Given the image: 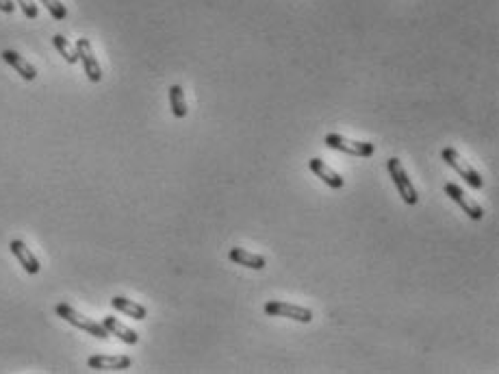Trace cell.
I'll list each match as a JSON object with an SVG mask.
<instances>
[{
  "instance_id": "obj_2",
  "label": "cell",
  "mask_w": 499,
  "mask_h": 374,
  "mask_svg": "<svg viewBox=\"0 0 499 374\" xmlns=\"http://www.w3.org/2000/svg\"><path fill=\"white\" fill-rule=\"evenodd\" d=\"M387 168H389V172H391V178H393V183H395L402 200H404L406 205H411V207L417 205V203H419V196H417V191H415V187H413V183H411V178H408V174H406V170H404V166H402V161H400L398 157H391V159L387 161Z\"/></svg>"
},
{
  "instance_id": "obj_10",
  "label": "cell",
  "mask_w": 499,
  "mask_h": 374,
  "mask_svg": "<svg viewBox=\"0 0 499 374\" xmlns=\"http://www.w3.org/2000/svg\"><path fill=\"white\" fill-rule=\"evenodd\" d=\"M3 59L5 62L16 70L20 77L24 79V81H35L37 79V70H35V66L33 64H28L24 57H20L16 50H3Z\"/></svg>"
},
{
  "instance_id": "obj_17",
  "label": "cell",
  "mask_w": 499,
  "mask_h": 374,
  "mask_svg": "<svg viewBox=\"0 0 499 374\" xmlns=\"http://www.w3.org/2000/svg\"><path fill=\"white\" fill-rule=\"evenodd\" d=\"M41 5H46L48 13L55 18V20H66L68 18V9L59 3V0H39Z\"/></svg>"
},
{
  "instance_id": "obj_8",
  "label": "cell",
  "mask_w": 499,
  "mask_h": 374,
  "mask_svg": "<svg viewBox=\"0 0 499 374\" xmlns=\"http://www.w3.org/2000/svg\"><path fill=\"white\" fill-rule=\"evenodd\" d=\"M87 366L92 370H126L133 359L128 355H94L87 359Z\"/></svg>"
},
{
  "instance_id": "obj_1",
  "label": "cell",
  "mask_w": 499,
  "mask_h": 374,
  "mask_svg": "<svg viewBox=\"0 0 499 374\" xmlns=\"http://www.w3.org/2000/svg\"><path fill=\"white\" fill-rule=\"evenodd\" d=\"M55 311H57L59 318H63L66 322H70L72 326L81 328V331H85V333H89V335H94V337H98V339H107V337H109V331L102 326V322H96V320H92V318L83 316V313H79L77 309H72V307L66 305V303L57 305Z\"/></svg>"
},
{
  "instance_id": "obj_15",
  "label": "cell",
  "mask_w": 499,
  "mask_h": 374,
  "mask_svg": "<svg viewBox=\"0 0 499 374\" xmlns=\"http://www.w3.org/2000/svg\"><path fill=\"white\" fill-rule=\"evenodd\" d=\"M170 104H172V113L176 118H185L187 115V102H185V92L180 85H172L170 87Z\"/></svg>"
},
{
  "instance_id": "obj_9",
  "label": "cell",
  "mask_w": 499,
  "mask_h": 374,
  "mask_svg": "<svg viewBox=\"0 0 499 374\" xmlns=\"http://www.w3.org/2000/svg\"><path fill=\"white\" fill-rule=\"evenodd\" d=\"M9 248H11V252L13 255H16V259L22 263V268L28 272V274H39V261H37V257L31 252V248H28L22 239H13V242L9 244Z\"/></svg>"
},
{
  "instance_id": "obj_5",
  "label": "cell",
  "mask_w": 499,
  "mask_h": 374,
  "mask_svg": "<svg viewBox=\"0 0 499 374\" xmlns=\"http://www.w3.org/2000/svg\"><path fill=\"white\" fill-rule=\"evenodd\" d=\"M441 157H443V161L447 163V166L451 168V170H456L462 178H464V181L469 183V185H471L473 189H482L484 187V181H482V176L471 168V166H469V163L456 153V151H453V148H443V153H441Z\"/></svg>"
},
{
  "instance_id": "obj_12",
  "label": "cell",
  "mask_w": 499,
  "mask_h": 374,
  "mask_svg": "<svg viewBox=\"0 0 499 374\" xmlns=\"http://www.w3.org/2000/svg\"><path fill=\"white\" fill-rule=\"evenodd\" d=\"M309 168H311L317 176H320L328 187H332V189H341V187L345 185L343 178H341L335 170H332V168H328L322 159H317V157L311 159V161H309Z\"/></svg>"
},
{
  "instance_id": "obj_14",
  "label": "cell",
  "mask_w": 499,
  "mask_h": 374,
  "mask_svg": "<svg viewBox=\"0 0 499 374\" xmlns=\"http://www.w3.org/2000/svg\"><path fill=\"white\" fill-rule=\"evenodd\" d=\"M228 257L233 263L244 265V268H252V270H263L265 268V259L261 255H254V252H248L244 248H231Z\"/></svg>"
},
{
  "instance_id": "obj_6",
  "label": "cell",
  "mask_w": 499,
  "mask_h": 374,
  "mask_svg": "<svg viewBox=\"0 0 499 374\" xmlns=\"http://www.w3.org/2000/svg\"><path fill=\"white\" fill-rule=\"evenodd\" d=\"M74 48H77V55H79V59L83 62L87 79L92 81V83H98V81L102 79V68H100L98 59H96V55H94L92 41L81 37V39H77V46H74Z\"/></svg>"
},
{
  "instance_id": "obj_18",
  "label": "cell",
  "mask_w": 499,
  "mask_h": 374,
  "mask_svg": "<svg viewBox=\"0 0 499 374\" xmlns=\"http://www.w3.org/2000/svg\"><path fill=\"white\" fill-rule=\"evenodd\" d=\"M16 5H20V9L24 11V16L28 20H35L39 16V11H37V5L33 3V0H16Z\"/></svg>"
},
{
  "instance_id": "obj_7",
  "label": "cell",
  "mask_w": 499,
  "mask_h": 374,
  "mask_svg": "<svg viewBox=\"0 0 499 374\" xmlns=\"http://www.w3.org/2000/svg\"><path fill=\"white\" fill-rule=\"evenodd\" d=\"M445 194H447V196H449L453 203H456L471 220H482V216H484L482 207H480L473 198H469V194L462 191V187H458L456 183H445Z\"/></svg>"
},
{
  "instance_id": "obj_19",
  "label": "cell",
  "mask_w": 499,
  "mask_h": 374,
  "mask_svg": "<svg viewBox=\"0 0 499 374\" xmlns=\"http://www.w3.org/2000/svg\"><path fill=\"white\" fill-rule=\"evenodd\" d=\"M0 11L13 13V11H16V3H13V0H0Z\"/></svg>"
},
{
  "instance_id": "obj_11",
  "label": "cell",
  "mask_w": 499,
  "mask_h": 374,
  "mask_svg": "<svg viewBox=\"0 0 499 374\" xmlns=\"http://www.w3.org/2000/svg\"><path fill=\"white\" fill-rule=\"evenodd\" d=\"M102 326L107 328L109 335H115L117 339H122L124 344H130V346H135V344L139 342V335L133 331V328H128L126 324H122L117 318L113 316H107V318H102Z\"/></svg>"
},
{
  "instance_id": "obj_13",
  "label": "cell",
  "mask_w": 499,
  "mask_h": 374,
  "mask_svg": "<svg viewBox=\"0 0 499 374\" xmlns=\"http://www.w3.org/2000/svg\"><path fill=\"white\" fill-rule=\"evenodd\" d=\"M111 305H113L115 311L124 313V316H128L133 320H146V316H148V309L144 305L135 303V301H128V298H124V296H113Z\"/></svg>"
},
{
  "instance_id": "obj_16",
  "label": "cell",
  "mask_w": 499,
  "mask_h": 374,
  "mask_svg": "<svg viewBox=\"0 0 499 374\" xmlns=\"http://www.w3.org/2000/svg\"><path fill=\"white\" fill-rule=\"evenodd\" d=\"M52 44H55V48L59 50V55H61L68 64H77V62H79L77 48H74L63 35H55V37H52Z\"/></svg>"
},
{
  "instance_id": "obj_4",
  "label": "cell",
  "mask_w": 499,
  "mask_h": 374,
  "mask_svg": "<svg viewBox=\"0 0 499 374\" xmlns=\"http://www.w3.org/2000/svg\"><path fill=\"white\" fill-rule=\"evenodd\" d=\"M265 313L271 318H289V320H295V322H304L309 324L313 320V311L306 309V307H300V305H291V303H284V301H269L265 305Z\"/></svg>"
},
{
  "instance_id": "obj_3",
  "label": "cell",
  "mask_w": 499,
  "mask_h": 374,
  "mask_svg": "<svg viewBox=\"0 0 499 374\" xmlns=\"http://www.w3.org/2000/svg\"><path fill=\"white\" fill-rule=\"evenodd\" d=\"M326 146L335 148V151H341L345 155H352V157H371L375 153V144H369V142H354V140H347L339 133H330L326 135Z\"/></svg>"
}]
</instances>
